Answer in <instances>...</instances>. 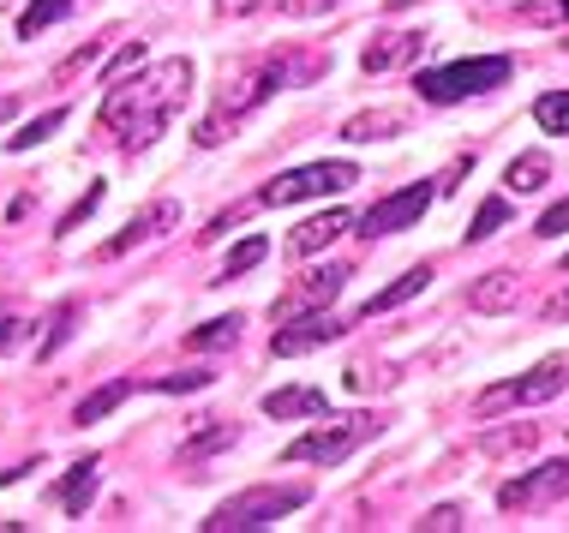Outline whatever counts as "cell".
<instances>
[{"label": "cell", "mask_w": 569, "mask_h": 533, "mask_svg": "<svg viewBox=\"0 0 569 533\" xmlns=\"http://www.w3.org/2000/svg\"><path fill=\"white\" fill-rule=\"evenodd\" d=\"M187 90H192V60H157V67L132 72V79L109 84V97H102V127L120 132V144L127 150H144L157 144L168 127H174V114L187 109Z\"/></svg>", "instance_id": "6da1fadb"}, {"label": "cell", "mask_w": 569, "mask_h": 533, "mask_svg": "<svg viewBox=\"0 0 569 533\" xmlns=\"http://www.w3.org/2000/svg\"><path fill=\"white\" fill-rule=\"evenodd\" d=\"M516 60L510 54H480V60H450V67H432L413 79V90H420L426 102H468V97H486V90L510 84Z\"/></svg>", "instance_id": "7a4b0ae2"}, {"label": "cell", "mask_w": 569, "mask_h": 533, "mask_svg": "<svg viewBox=\"0 0 569 533\" xmlns=\"http://www.w3.org/2000/svg\"><path fill=\"white\" fill-rule=\"evenodd\" d=\"M306 485H252V492L228 497V504L210 510L204 533H252V527H276L282 515H295L306 504Z\"/></svg>", "instance_id": "3957f363"}, {"label": "cell", "mask_w": 569, "mask_h": 533, "mask_svg": "<svg viewBox=\"0 0 569 533\" xmlns=\"http://www.w3.org/2000/svg\"><path fill=\"white\" fill-rule=\"evenodd\" d=\"M563 390H569V354H551L540 365H528L521 378H510V384L480 390L473 420H498V414H510V408H540V402H551V395H563Z\"/></svg>", "instance_id": "277c9868"}, {"label": "cell", "mask_w": 569, "mask_h": 533, "mask_svg": "<svg viewBox=\"0 0 569 533\" xmlns=\"http://www.w3.org/2000/svg\"><path fill=\"white\" fill-rule=\"evenodd\" d=\"M366 438H378V425L372 414H325V425H312L306 438H295V444L282 450V462H318V467H336V462H348L353 450L366 444Z\"/></svg>", "instance_id": "5b68a950"}, {"label": "cell", "mask_w": 569, "mask_h": 533, "mask_svg": "<svg viewBox=\"0 0 569 533\" xmlns=\"http://www.w3.org/2000/svg\"><path fill=\"white\" fill-rule=\"evenodd\" d=\"M360 180V169L353 162H306V169H288V174H276L264 192H258V204H270V210H282V204H300V198H330V192H342Z\"/></svg>", "instance_id": "8992f818"}, {"label": "cell", "mask_w": 569, "mask_h": 533, "mask_svg": "<svg viewBox=\"0 0 569 533\" xmlns=\"http://www.w3.org/2000/svg\"><path fill=\"white\" fill-rule=\"evenodd\" d=\"M282 79H288V72L276 67V60H264L258 72H246V79L222 97V109L210 114L204 127H198V144H222V127H234V120H246L258 102H270V90H282Z\"/></svg>", "instance_id": "52a82bcc"}, {"label": "cell", "mask_w": 569, "mask_h": 533, "mask_svg": "<svg viewBox=\"0 0 569 533\" xmlns=\"http://www.w3.org/2000/svg\"><path fill=\"white\" fill-rule=\"evenodd\" d=\"M558 497H569V462H540V467H528V474L498 485V510H510V515L551 510Z\"/></svg>", "instance_id": "ba28073f"}, {"label": "cell", "mask_w": 569, "mask_h": 533, "mask_svg": "<svg viewBox=\"0 0 569 533\" xmlns=\"http://www.w3.org/2000/svg\"><path fill=\"white\" fill-rule=\"evenodd\" d=\"M432 192H438V180H420V187H402V192L378 198V204L360 217L366 240H383V234H402V228H413V222L426 217V204H432Z\"/></svg>", "instance_id": "9c48e42d"}, {"label": "cell", "mask_w": 569, "mask_h": 533, "mask_svg": "<svg viewBox=\"0 0 569 533\" xmlns=\"http://www.w3.org/2000/svg\"><path fill=\"white\" fill-rule=\"evenodd\" d=\"M342 336H348L342 318L306 312V318H288V324H276L270 354H276V360H300V354H312V348H330V342H342Z\"/></svg>", "instance_id": "30bf717a"}, {"label": "cell", "mask_w": 569, "mask_h": 533, "mask_svg": "<svg viewBox=\"0 0 569 533\" xmlns=\"http://www.w3.org/2000/svg\"><path fill=\"white\" fill-rule=\"evenodd\" d=\"M168 228H180V204H174V198H150V204L138 210V217L120 228L114 240H102L97 258H127V252H138V247H150V240H162Z\"/></svg>", "instance_id": "8fae6325"}, {"label": "cell", "mask_w": 569, "mask_h": 533, "mask_svg": "<svg viewBox=\"0 0 569 533\" xmlns=\"http://www.w3.org/2000/svg\"><path fill=\"white\" fill-rule=\"evenodd\" d=\"M342 282H348V270H342V264L312 270V276H300L282 300H276L270 318H276V324H288V318H306V312H330V300L342 294Z\"/></svg>", "instance_id": "7c38bea8"}, {"label": "cell", "mask_w": 569, "mask_h": 533, "mask_svg": "<svg viewBox=\"0 0 569 533\" xmlns=\"http://www.w3.org/2000/svg\"><path fill=\"white\" fill-rule=\"evenodd\" d=\"M258 408H264L270 420H306V414H330V395L318 384H288V390H270Z\"/></svg>", "instance_id": "4fadbf2b"}, {"label": "cell", "mask_w": 569, "mask_h": 533, "mask_svg": "<svg viewBox=\"0 0 569 533\" xmlns=\"http://www.w3.org/2000/svg\"><path fill=\"white\" fill-rule=\"evenodd\" d=\"M348 228H353V217H348V210H325V217L300 222L295 234H288V252H295V258H312V252H325L330 240H342Z\"/></svg>", "instance_id": "5bb4252c"}, {"label": "cell", "mask_w": 569, "mask_h": 533, "mask_svg": "<svg viewBox=\"0 0 569 533\" xmlns=\"http://www.w3.org/2000/svg\"><path fill=\"white\" fill-rule=\"evenodd\" d=\"M521 300V282H516V270H491V276H480L468 288V312H486V318H498V312H510Z\"/></svg>", "instance_id": "9a60e30c"}, {"label": "cell", "mask_w": 569, "mask_h": 533, "mask_svg": "<svg viewBox=\"0 0 569 533\" xmlns=\"http://www.w3.org/2000/svg\"><path fill=\"white\" fill-rule=\"evenodd\" d=\"M426 288H432V264H413V270H402V276H396L390 288H378V294L360 306V318H378V312H396V306H408L413 294H426Z\"/></svg>", "instance_id": "2e32d148"}, {"label": "cell", "mask_w": 569, "mask_h": 533, "mask_svg": "<svg viewBox=\"0 0 569 533\" xmlns=\"http://www.w3.org/2000/svg\"><path fill=\"white\" fill-rule=\"evenodd\" d=\"M420 49H426L420 30H396V37H378L372 49L360 54V67H366V72H390V67H402V60H413Z\"/></svg>", "instance_id": "e0dca14e"}, {"label": "cell", "mask_w": 569, "mask_h": 533, "mask_svg": "<svg viewBox=\"0 0 569 533\" xmlns=\"http://www.w3.org/2000/svg\"><path fill=\"white\" fill-rule=\"evenodd\" d=\"M97 467H102L97 455H84V462L67 467V480L54 485V504L67 510V515H84L90 510V497H97Z\"/></svg>", "instance_id": "ac0fdd59"}, {"label": "cell", "mask_w": 569, "mask_h": 533, "mask_svg": "<svg viewBox=\"0 0 569 533\" xmlns=\"http://www.w3.org/2000/svg\"><path fill=\"white\" fill-rule=\"evenodd\" d=\"M546 180H551V157H546V150H521L510 169H503V187H510V192H540Z\"/></svg>", "instance_id": "d6986e66"}, {"label": "cell", "mask_w": 569, "mask_h": 533, "mask_svg": "<svg viewBox=\"0 0 569 533\" xmlns=\"http://www.w3.org/2000/svg\"><path fill=\"white\" fill-rule=\"evenodd\" d=\"M127 395H132V378H114V384H102V390H90V395H84V402H79V408H72V420H79V425H97V420H109V414H114V408H120V402H127Z\"/></svg>", "instance_id": "ffe728a7"}, {"label": "cell", "mask_w": 569, "mask_h": 533, "mask_svg": "<svg viewBox=\"0 0 569 533\" xmlns=\"http://www.w3.org/2000/svg\"><path fill=\"white\" fill-rule=\"evenodd\" d=\"M60 127H67V109H49V114H37V120H24V127L19 132H12V139H7V150H12V157H19V150H37L42 139H54V132Z\"/></svg>", "instance_id": "44dd1931"}, {"label": "cell", "mask_w": 569, "mask_h": 533, "mask_svg": "<svg viewBox=\"0 0 569 533\" xmlns=\"http://www.w3.org/2000/svg\"><path fill=\"white\" fill-rule=\"evenodd\" d=\"M240 342V312H228V318H210V324H198L187 348H198V354H210V348H234Z\"/></svg>", "instance_id": "7402d4cb"}, {"label": "cell", "mask_w": 569, "mask_h": 533, "mask_svg": "<svg viewBox=\"0 0 569 533\" xmlns=\"http://www.w3.org/2000/svg\"><path fill=\"white\" fill-rule=\"evenodd\" d=\"M67 12H72V0H37V7H24V12H19V37H24V42H37L42 30L60 24Z\"/></svg>", "instance_id": "603a6c76"}, {"label": "cell", "mask_w": 569, "mask_h": 533, "mask_svg": "<svg viewBox=\"0 0 569 533\" xmlns=\"http://www.w3.org/2000/svg\"><path fill=\"white\" fill-rule=\"evenodd\" d=\"M533 127L551 132V139H563L569 132V90H546V97L533 102Z\"/></svg>", "instance_id": "cb8c5ba5"}, {"label": "cell", "mask_w": 569, "mask_h": 533, "mask_svg": "<svg viewBox=\"0 0 569 533\" xmlns=\"http://www.w3.org/2000/svg\"><path fill=\"white\" fill-rule=\"evenodd\" d=\"M503 222H510V198H486V204L473 210V222H468V247H480V240H491Z\"/></svg>", "instance_id": "d4e9b609"}, {"label": "cell", "mask_w": 569, "mask_h": 533, "mask_svg": "<svg viewBox=\"0 0 569 533\" xmlns=\"http://www.w3.org/2000/svg\"><path fill=\"white\" fill-rule=\"evenodd\" d=\"M264 252H270V240L264 234H246L234 252H228V264H222V282H234V276H246L252 264H264Z\"/></svg>", "instance_id": "484cf974"}, {"label": "cell", "mask_w": 569, "mask_h": 533, "mask_svg": "<svg viewBox=\"0 0 569 533\" xmlns=\"http://www.w3.org/2000/svg\"><path fill=\"white\" fill-rule=\"evenodd\" d=\"M378 132H402V114H353L342 139H353V144H366V139H378Z\"/></svg>", "instance_id": "4316f807"}, {"label": "cell", "mask_w": 569, "mask_h": 533, "mask_svg": "<svg viewBox=\"0 0 569 533\" xmlns=\"http://www.w3.org/2000/svg\"><path fill=\"white\" fill-rule=\"evenodd\" d=\"M533 438H540L533 425H516V432H486L480 450L486 455H516V450H533Z\"/></svg>", "instance_id": "83f0119b"}, {"label": "cell", "mask_w": 569, "mask_h": 533, "mask_svg": "<svg viewBox=\"0 0 569 533\" xmlns=\"http://www.w3.org/2000/svg\"><path fill=\"white\" fill-rule=\"evenodd\" d=\"M516 19L521 24H569V0H521Z\"/></svg>", "instance_id": "f1b7e54d"}, {"label": "cell", "mask_w": 569, "mask_h": 533, "mask_svg": "<svg viewBox=\"0 0 569 533\" xmlns=\"http://www.w3.org/2000/svg\"><path fill=\"white\" fill-rule=\"evenodd\" d=\"M228 444H234V425L210 420V432H198V438H192V444L180 450V455H187V462H198V455H210V450H228Z\"/></svg>", "instance_id": "f546056e"}, {"label": "cell", "mask_w": 569, "mask_h": 533, "mask_svg": "<svg viewBox=\"0 0 569 533\" xmlns=\"http://www.w3.org/2000/svg\"><path fill=\"white\" fill-rule=\"evenodd\" d=\"M72 318H79V306H72V300H67V306H60V312H54V330H49V342H42V348H37V354H42V360H49V354H54V348H60V342H67V336H72Z\"/></svg>", "instance_id": "4dcf8cb0"}, {"label": "cell", "mask_w": 569, "mask_h": 533, "mask_svg": "<svg viewBox=\"0 0 569 533\" xmlns=\"http://www.w3.org/2000/svg\"><path fill=\"white\" fill-rule=\"evenodd\" d=\"M456 527H461V510L456 504H438V510L420 515V533H456Z\"/></svg>", "instance_id": "1f68e13d"}, {"label": "cell", "mask_w": 569, "mask_h": 533, "mask_svg": "<svg viewBox=\"0 0 569 533\" xmlns=\"http://www.w3.org/2000/svg\"><path fill=\"white\" fill-rule=\"evenodd\" d=\"M210 384V372H180V378H157L150 390H162V395H192V390H204Z\"/></svg>", "instance_id": "d6a6232c"}, {"label": "cell", "mask_w": 569, "mask_h": 533, "mask_svg": "<svg viewBox=\"0 0 569 533\" xmlns=\"http://www.w3.org/2000/svg\"><path fill=\"white\" fill-rule=\"evenodd\" d=\"M97 204H102V187H90V192L79 198V204H72L67 217H60V228H54V234H72V228H79V222H84V217H90V210H97Z\"/></svg>", "instance_id": "836d02e7"}, {"label": "cell", "mask_w": 569, "mask_h": 533, "mask_svg": "<svg viewBox=\"0 0 569 533\" xmlns=\"http://www.w3.org/2000/svg\"><path fill=\"white\" fill-rule=\"evenodd\" d=\"M138 67H144V42H132V49H120V54H114V67H109V84L132 79Z\"/></svg>", "instance_id": "e575fe53"}, {"label": "cell", "mask_w": 569, "mask_h": 533, "mask_svg": "<svg viewBox=\"0 0 569 533\" xmlns=\"http://www.w3.org/2000/svg\"><path fill=\"white\" fill-rule=\"evenodd\" d=\"M533 234H546V240H558V234H569V198L563 204H551L540 222H533Z\"/></svg>", "instance_id": "d590c367"}, {"label": "cell", "mask_w": 569, "mask_h": 533, "mask_svg": "<svg viewBox=\"0 0 569 533\" xmlns=\"http://www.w3.org/2000/svg\"><path fill=\"white\" fill-rule=\"evenodd\" d=\"M102 49H109V42H90V49H79V54H72V60H67V67H60V72H54V79H79V72H84V67H97V60H102Z\"/></svg>", "instance_id": "8d00e7d4"}, {"label": "cell", "mask_w": 569, "mask_h": 533, "mask_svg": "<svg viewBox=\"0 0 569 533\" xmlns=\"http://www.w3.org/2000/svg\"><path fill=\"white\" fill-rule=\"evenodd\" d=\"M24 336H30L24 318H0V354H12V348H19Z\"/></svg>", "instance_id": "74e56055"}, {"label": "cell", "mask_w": 569, "mask_h": 533, "mask_svg": "<svg viewBox=\"0 0 569 533\" xmlns=\"http://www.w3.org/2000/svg\"><path fill=\"white\" fill-rule=\"evenodd\" d=\"M546 318H563V324H569V294H558V300H551V306H546Z\"/></svg>", "instance_id": "f35d334b"}, {"label": "cell", "mask_w": 569, "mask_h": 533, "mask_svg": "<svg viewBox=\"0 0 569 533\" xmlns=\"http://www.w3.org/2000/svg\"><path fill=\"white\" fill-rule=\"evenodd\" d=\"M12 114V97H0V120H7Z\"/></svg>", "instance_id": "ab89813d"}, {"label": "cell", "mask_w": 569, "mask_h": 533, "mask_svg": "<svg viewBox=\"0 0 569 533\" xmlns=\"http://www.w3.org/2000/svg\"><path fill=\"white\" fill-rule=\"evenodd\" d=\"M563 264H569V252H563Z\"/></svg>", "instance_id": "60d3db41"}]
</instances>
